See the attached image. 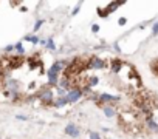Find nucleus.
Segmentation results:
<instances>
[{
    "instance_id": "f257e3e1",
    "label": "nucleus",
    "mask_w": 158,
    "mask_h": 139,
    "mask_svg": "<svg viewBox=\"0 0 158 139\" xmlns=\"http://www.w3.org/2000/svg\"><path fill=\"white\" fill-rule=\"evenodd\" d=\"M37 97H39V99L43 102V104L51 105L53 100H54V93H53L48 87H45V88H42L39 93H37Z\"/></svg>"
},
{
    "instance_id": "f03ea898",
    "label": "nucleus",
    "mask_w": 158,
    "mask_h": 139,
    "mask_svg": "<svg viewBox=\"0 0 158 139\" xmlns=\"http://www.w3.org/2000/svg\"><path fill=\"white\" fill-rule=\"evenodd\" d=\"M106 68V62L101 57H90L85 62V70H102Z\"/></svg>"
},
{
    "instance_id": "7ed1b4c3",
    "label": "nucleus",
    "mask_w": 158,
    "mask_h": 139,
    "mask_svg": "<svg viewBox=\"0 0 158 139\" xmlns=\"http://www.w3.org/2000/svg\"><path fill=\"white\" fill-rule=\"evenodd\" d=\"M65 97H67V102H68V104H74V102H78V100L82 97V90H81V87H73L70 91H67Z\"/></svg>"
},
{
    "instance_id": "20e7f679",
    "label": "nucleus",
    "mask_w": 158,
    "mask_h": 139,
    "mask_svg": "<svg viewBox=\"0 0 158 139\" xmlns=\"http://www.w3.org/2000/svg\"><path fill=\"white\" fill-rule=\"evenodd\" d=\"M98 104H113V102H118L119 97L118 96H112L109 93H102V94L98 96Z\"/></svg>"
},
{
    "instance_id": "39448f33",
    "label": "nucleus",
    "mask_w": 158,
    "mask_h": 139,
    "mask_svg": "<svg viewBox=\"0 0 158 139\" xmlns=\"http://www.w3.org/2000/svg\"><path fill=\"white\" fill-rule=\"evenodd\" d=\"M79 128H78V125H74L73 122H70L67 127H65V135H68V136H71V138H78L79 136Z\"/></svg>"
},
{
    "instance_id": "423d86ee",
    "label": "nucleus",
    "mask_w": 158,
    "mask_h": 139,
    "mask_svg": "<svg viewBox=\"0 0 158 139\" xmlns=\"http://www.w3.org/2000/svg\"><path fill=\"white\" fill-rule=\"evenodd\" d=\"M46 77H48V85H58V80H59V74L53 73L50 68L46 71Z\"/></svg>"
},
{
    "instance_id": "0eeeda50",
    "label": "nucleus",
    "mask_w": 158,
    "mask_h": 139,
    "mask_svg": "<svg viewBox=\"0 0 158 139\" xmlns=\"http://www.w3.org/2000/svg\"><path fill=\"white\" fill-rule=\"evenodd\" d=\"M121 68H123V60H119V59L112 60V63H110V71L112 73H119Z\"/></svg>"
},
{
    "instance_id": "6e6552de",
    "label": "nucleus",
    "mask_w": 158,
    "mask_h": 139,
    "mask_svg": "<svg viewBox=\"0 0 158 139\" xmlns=\"http://www.w3.org/2000/svg\"><path fill=\"white\" fill-rule=\"evenodd\" d=\"M68 102H67V97H56L54 100H53V104H51V107H56V108H61V107H64V105H67Z\"/></svg>"
},
{
    "instance_id": "1a4fd4ad",
    "label": "nucleus",
    "mask_w": 158,
    "mask_h": 139,
    "mask_svg": "<svg viewBox=\"0 0 158 139\" xmlns=\"http://www.w3.org/2000/svg\"><path fill=\"white\" fill-rule=\"evenodd\" d=\"M102 111H104V114L107 117H113L116 114V110L112 107V105H104V107H102Z\"/></svg>"
},
{
    "instance_id": "9d476101",
    "label": "nucleus",
    "mask_w": 158,
    "mask_h": 139,
    "mask_svg": "<svg viewBox=\"0 0 158 139\" xmlns=\"http://www.w3.org/2000/svg\"><path fill=\"white\" fill-rule=\"evenodd\" d=\"M98 83H99L98 76H88V77H87V82H85V85L90 87V88H93V87H96Z\"/></svg>"
},
{
    "instance_id": "9b49d317",
    "label": "nucleus",
    "mask_w": 158,
    "mask_h": 139,
    "mask_svg": "<svg viewBox=\"0 0 158 139\" xmlns=\"http://www.w3.org/2000/svg\"><path fill=\"white\" fill-rule=\"evenodd\" d=\"M6 87H8V91H16V90H19V83L14 79H9L6 82Z\"/></svg>"
},
{
    "instance_id": "f8f14e48",
    "label": "nucleus",
    "mask_w": 158,
    "mask_h": 139,
    "mask_svg": "<svg viewBox=\"0 0 158 139\" xmlns=\"http://www.w3.org/2000/svg\"><path fill=\"white\" fill-rule=\"evenodd\" d=\"M146 122H147V127L151 128V130H154V132H158V124L155 122V120H154L151 116H147V120H146Z\"/></svg>"
},
{
    "instance_id": "ddd939ff",
    "label": "nucleus",
    "mask_w": 158,
    "mask_h": 139,
    "mask_svg": "<svg viewBox=\"0 0 158 139\" xmlns=\"http://www.w3.org/2000/svg\"><path fill=\"white\" fill-rule=\"evenodd\" d=\"M14 51L19 54V56H23L25 54V48H23V43L22 42H17L16 45H14Z\"/></svg>"
},
{
    "instance_id": "4468645a",
    "label": "nucleus",
    "mask_w": 158,
    "mask_h": 139,
    "mask_svg": "<svg viewBox=\"0 0 158 139\" xmlns=\"http://www.w3.org/2000/svg\"><path fill=\"white\" fill-rule=\"evenodd\" d=\"M121 5H123V3H119V2H113V3H110L109 6H107V9H106V11H107V14H110V13H113L115 11V9H118Z\"/></svg>"
},
{
    "instance_id": "2eb2a0df",
    "label": "nucleus",
    "mask_w": 158,
    "mask_h": 139,
    "mask_svg": "<svg viewBox=\"0 0 158 139\" xmlns=\"http://www.w3.org/2000/svg\"><path fill=\"white\" fill-rule=\"evenodd\" d=\"M45 46H46L50 51H54V50H56V43H54V40H53V37H50V39L45 42Z\"/></svg>"
},
{
    "instance_id": "dca6fc26",
    "label": "nucleus",
    "mask_w": 158,
    "mask_h": 139,
    "mask_svg": "<svg viewBox=\"0 0 158 139\" xmlns=\"http://www.w3.org/2000/svg\"><path fill=\"white\" fill-rule=\"evenodd\" d=\"M25 40H26V42H31L33 45H37L40 39H39L37 36H26V37H25Z\"/></svg>"
},
{
    "instance_id": "f3484780",
    "label": "nucleus",
    "mask_w": 158,
    "mask_h": 139,
    "mask_svg": "<svg viewBox=\"0 0 158 139\" xmlns=\"http://www.w3.org/2000/svg\"><path fill=\"white\" fill-rule=\"evenodd\" d=\"M43 23H45V20H37V22L34 23V28H33L34 33H36V31H39V30H40V26H42Z\"/></svg>"
},
{
    "instance_id": "a211bd4d",
    "label": "nucleus",
    "mask_w": 158,
    "mask_h": 139,
    "mask_svg": "<svg viewBox=\"0 0 158 139\" xmlns=\"http://www.w3.org/2000/svg\"><path fill=\"white\" fill-rule=\"evenodd\" d=\"M81 5H82L81 2H79V3L76 5V8H74V9H73V11H71V16H76V14L79 13V8H81Z\"/></svg>"
},
{
    "instance_id": "6ab92c4d",
    "label": "nucleus",
    "mask_w": 158,
    "mask_h": 139,
    "mask_svg": "<svg viewBox=\"0 0 158 139\" xmlns=\"http://www.w3.org/2000/svg\"><path fill=\"white\" fill-rule=\"evenodd\" d=\"M14 51V45H6L5 46V53H13Z\"/></svg>"
},
{
    "instance_id": "aec40b11",
    "label": "nucleus",
    "mask_w": 158,
    "mask_h": 139,
    "mask_svg": "<svg viewBox=\"0 0 158 139\" xmlns=\"http://www.w3.org/2000/svg\"><path fill=\"white\" fill-rule=\"evenodd\" d=\"M90 139H101V136H99V133L91 132V133H90Z\"/></svg>"
},
{
    "instance_id": "412c9836",
    "label": "nucleus",
    "mask_w": 158,
    "mask_h": 139,
    "mask_svg": "<svg viewBox=\"0 0 158 139\" xmlns=\"http://www.w3.org/2000/svg\"><path fill=\"white\" fill-rule=\"evenodd\" d=\"M98 14L101 17H107V11H106V9H98Z\"/></svg>"
},
{
    "instance_id": "4be33fe9",
    "label": "nucleus",
    "mask_w": 158,
    "mask_h": 139,
    "mask_svg": "<svg viewBox=\"0 0 158 139\" xmlns=\"http://www.w3.org/2000/svg\"><path fill=\"white\" fill-rule=\"evenodd\" d=\"M152 34H154V36L158 34V22H157V23L154 25V28H152Z\"/></svg>"
},
{
    "instance_id": "5701e85b",
    "label": "nucleus",
    "mask_w": 158,
    "mask_h": 139,
    "mask_svg": "<svg viewBox=\"0 0 158 139\" xmlns=\"http://www.w3.org/2000/svg\"><path fill=\"white\" fill-rule=\"evenodd\" d=\"M98 31H99V25H96V23L91 25V33H98Z\"/></svg>"
},
{
    "instance_id": "b1692460",
    "label": "nucleus",
    "mask_w": 158,
    "mask_h": 139,
    "mask_svg": "<svg viewBox=\"0 0 158 139\" xmlns=\"http://www.w3.org/2000/svg\"><path fill=\"white\" fill-rule=\"evenodd\" d=\"M126 22H127V19H126V17H121L119 20H118V23H119L121 26H123V25H126Z\"/></svg>"
},
{
    "instance_id": "393cba45",
    "label": "nucleus",
    "mask_w": 158,
    "mask_h": 139,
    "mask_svg": "<svg viewBox=\"0 0 158 139\" xmlns=\"http://www.w3.org/2000/svg\"><path fill=\"white\" fill-rule=\"evenodd\" d=\"M16 119H19V120H26L28 117H26V116H23V114H17V116H16Z\"/></svg>"
}]
</instances>
